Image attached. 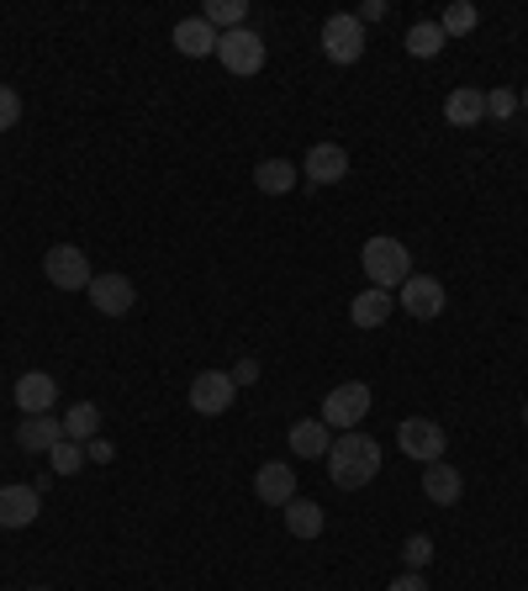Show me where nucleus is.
Segmentation results:
<instances>
[{
  "mask_svg": "<svg viewBox=\"0 0 528 591\" xmlns=\"http://www.w3.org/2000/svg\"><path fill=\"white\" fill-rule=\"evenodd\" d=\"M201 22L212 27L217 38H222V32H239V27L249 22V0H207Z\"/></svg>",
  "mask_w": 528,
  "mask_h": 591,
  "instance_id": "b1692460",
  "label": "nucleus"
},
{
  "mask_svg": "<svg viewBox=\"0 0 528 591\" xmlns=\"http://www.w3.org/2000/svg\"><path fill=\"white\" fill-rule=\"evenodd\" d=\"M444 122H450V127H481V122H486V91H476V85L450 91V101H444Z\"/></svg>",
  "mask_w": 528,
  "mask_h": 591,
  "instance_id": "a211bd4d",
  "label": "nucleus"
},
{
  "mask_svg": "<svg viewBox=\"0 0 528 591\" xmlns=\"http://www.w3.org/2000/svg\"><path fill=\"white\" fill-rule=\"evenodd\" d=\"M486 117L513 122V117H518V95H513V91H486Z\"/></svg>",
  "mask_w": 528,
  "mask_h": 591,
  "instance_id": "c85d7f7f",
  "label": "nucleus"
},
{
  "mask_svg": "<svg viewBox=\"0 0 528 591\" xmlns=\"http://www.w3.org/2000/svg\"><path fill=\"white\" fill-rule=\"evenodd\" d=\"M175 48L186 53V59H212L217 53V32L201 17H186V22H175Z\"/></svg>",
  "mask_w": 528,
  "mask_h": 591,
  "instance_id": "6ab92c4d",
  "label": "nucleus"
},
{
  "mask_svg": "<svg viewBox=\"0 0 528 591\" xmlns=\"http://www.w3.org/2000/svg\"><path fill=\"white\" fill-rule=\"evenodd\" d=\"M391 302H397L391 291H376V285H370V291H360V296L349 302V323H355V328H381L386 317H391Z\"/></svg>",
  "mask_w": 528,
  "mask_h": 591,
  "instance_id": "aec40b11",
  "label": "nucleus"
},
{
  "mask_svg": "<svg viewBox=\"0 0 528 591\" xmlns=\"http://www.w3.org/2000/svg\"><path fill=\"white\" fill-rule=\"evenodd\" d=\"M302 169H307L313 186H338V180L349 175V148H338V143H313Z\"/></svg>",
  "mask_w": 528,
  "mask_h": 591,
  "instance_id": "4468645a",
  "label": "nucleus"
},
{
  "mask_svg": "<svg viewBox=\"0 0 528 591\" xmlns=\"http://www.w3.org/2000/svg\"><path fill=\"white\" fill-rule=\"evenodd\" d=\"M460 492H465V475L455 471V465H423V497L433 502V507H455Z\"/></svg>",
  "mask_w": 528,
  "mask_h": 591,
  "instance_id": "f3484780",
  "label": "nucleus"
},
{
  "mask_svg": "<svg viewBox=\"0 0 528 591\" xmlns=\"http://www.w3.org/2000/svg\"><path fill=\"white\" fill-rule=\"evenodd\" d=\"M296 180H302V169L291 165V159H264V165L254 169V186H260L264 196H291Z\"/></svg>",
  "mask_w": 528,
  "mask_h": 591,
  "instance_id": "4be33fe9",
  "label": "nucleus"
},
{
  "mask_svg": "<svg viewBox=\"0 0 528 591\" xmlns=\"http://www.w3.org/2000/svg\"><path fill=\"white\" fill-rule=\"evenodd\" d=\"M233 402H239V386L228 370H201L191 380V412L201 418H222V412H233Z\"/></svg>",
  "mask_w": 528,
  "mask_h": 591,
  "instance_id": "6e6552de",
  "label": "nucleus"
},
{
  "mask_svg": "<svg viewBox=\"0 0 528 591\" xmlns=\"http://www.w3.org/2000/svg\"><path fill=\"white\" fill-rule=\"evenodd\" d=\"M444 43H450V38H444V27L439 22H412L408 27V53L412 59H439Z\"/></svg>",
  "mask_w": 528,
  "mask_h": 591,
  "instance_id": "393cba45",
  "label": "nucleus"
},
{
  "mask_svg": "<svg viewBox=\"0 0 528 591\" xmlns=\"http://www.w3.org/2000/svg\"><path fill=\"white\" fill-rule=\"evenodd\" d=\"M254 497H260L264 507H286V502L296 497V471L281 465V460H264L260 475H254Z\"/></svg>",
  "mask_w": 528,
  "mask_h": 591,
  "instance_id": "2eb2a0df",
  "label": "nucleus"
},
{
  "mask_svg": "<svg viewBox=\"0 0 528 591\" xmlns=\"http://www.w3.org/2000/svg\"><path fill=\"white\" fill-rule=\"evenodd\" d=\"M11 402H17V412H22V418L53 412V402H59V380H53L49 370H27V376L17 380V391H11Z\"/></svg>",
  "mask_w": 528,
  "mask_h": 591,
  "instance_id": "9b49d317",
  "label": "nucleus"
},
{
  "mask_svg": "<svg viewBox=\"0 0 528 591\" xmlns=\"http://www.w3.org/2000/svg\"><path fill=\"white\" fill-rule=\"evenodd\" d=\"M370 386L365 380H344V386H334L328 397H323V423L334 428V433H355V423H365L370 418Z\"/></svg>",
  "mask_w": 528,
  "mask_h": 591,
  "instance_id": "7ed1b4c3",
  "label": "nucleus"
},
{
  "mask_svg": "<svg viewBox=\"0 0 528 591\" xmlns=\"http://www.w3.org/2000/svg\"><path fill=\"white\" fill-rule=\"evenodd\" d=\"M17 122H22V95L11 85H0V133H11Z\"/></svg>",
  "mask_w": 528,
  "mask_h": 591,
  "instance_id": "c756f323",
  "label": "nucleus"
},
{
  "mask_svg": "<svg viewBox=\"0 0 528 591\" xmlns=\"http://www.w3.org/2000/svg\"><path fill=\"white\" fill-rule=\"evenodd\" d=\"M323 53L334 59V64H360L365 59V22L355 11H334L328 22H323Z\"/></svg>",
  "mask_w": 528,
  "mask_h": 591,
  "instance_id": "20e7f679",
  "label": "nucleus"
},
{
  "mask_svg": "<svg viewBox=\"0 0 528 591\" xmlns=\"http://www.w3.org/2000/svg\"><path fill=\"white\" fill-rule=\"evenodd\" d=\"M355 17H360L365 27H370V22H381V17H386V0H365V6L355 11Z\"/></svg>",
  "mask_w": 528,
  "mask_h": 591,
  "instance_id": "473e14b6",
  "label": "nucleus"
},
{
  "mask_svg": "<svg viewBox=\"0 0 528 591\" xmlns=\"http://www.w3.org/2000/svg\"><path fill=\"white\" fill-rule=\"evenodd\" d=\"M228 376H233V386H254V380H260V359H239Z\"/></svg>",
  "mask_w": 528,
  "mask_h": 591,
  "instance_id": "7c9ffc66",
  "label": "nucleus"
},
{
  "mask_svg": "<svg viewBox=\"0 0 528 591\" xmlns=\"http://www.w3.org/2000/svg\"><path fill=\"white\" fill-rule=\"evenodd\" d=\"M402 560H408V570H423L433 560V539L429 534H412L408 545H402Z\"/></svg>",
  "mask_w": 528,
  "mask_h": 591,
  "instance_id": "cd10ccee",
  "label": "nucleus"
},
{
  "mask_svg": "<svg viewBox=\"0 0 528 591\" xmlns=\"http://www.w3.org/2000/svg\"><path fill=\"white\" fill-rule=\"evenodd\" d=\"M360 270H365V281L376 285V291H402L412 275V254H408V243L402 238H370L360 249Z\"/></svg>",
  "mask_w": 528,
  "mask_h": 591,
  "instance_id": "f03ea898",
  "label": "nucleus"
},
{
  "mask_svg": "<svg viewBox=\"0 0 528 591\" xmlns=\"http://www.w3.org/2000/svg\"><path fill=\"white\" fill-rule=\"evenodd\" d=\"M59 444H64V418L38 412V418H22V423H17V450H27V454H53Z\"/></svg>",
  "mask_w": 528,
  "mask_h": 591,
  "instance_id": "f8f14e48",
  "label": "nucleus"
},
{
  "mask_svg": "<svg viewBox=\"0 0 528 591\" xmlns=\"http://www.w3.org/2000/svg\"><path fill=\"white\" fill-rule=\"evenodd\" d=\"M524 423H528V407H524Z\"/></svg>",
  "mask_w": 528,
  "mask_h": 591,
  "instance_id": "e433bc0d",
  "label": "nucleus"
},
{
  "mask_svg": "<svg viewBox=\"0 0 528 591\" xmlns=\"http://www.w3.org/2000/svg\"><path fill=\"white\" fill-rule=\"evenodd\" d=\"M291 454H302V460H328L334 450V428L323 423V418H302V423H291Z\"/></svg>",
  "mask_w": 528,
  "mask_h": 591,
  "instance_id": "dca6fc26",
  "label": "nucleus"
},
{
  "mask_svg": "<svg viewBox=\"0 0 528 591\" xmlns=\"http://www.w3.org/2000/svg\"><path fill=\"white\" fill-rule=\"evenodd\" d=\"M32 591H53V587H32Z\"/></svg>",
  "mask_w": 528,
  "mask_h": 591,
  "instance_id": "c9c22d12",
  "label": "nucleus"
},
{
  "mask_svg": "<svg viewBox=\"0 0 528 591\" xmlns=\"http://www.w3.org/2000/svg\"><path fill=\"white\" fill-rule=\"evenodd\" d=\"M386 591H429V581H423V570H408V576H397Z\"/></svg>",
  "mask_w": 528,
  "mask_h": 591,
  "instance_id": "2f4dec72",
  "label": "nucleus"
},
{
  "mask_svg": "<svg viewBox=\"0 0 528 591\" xmlns=\"http://www.w3.org/2000/svg\"><path fill=\"white\" fill-rule=\"evenodd\" d=\"M397 302H402V312H408V317H418V323H433V317L444 312V302H450V296H444V285L433 281V275H418V270H412L408 285L397 291Z\"/></svg>",
  "mask_w": 528,
  "mask_h": 591,
  "instance_id": "9d476101",
  "label": "nucleus"
},
{
  "mask_svg": "<svg viewBox=\"0 0 528 591\" xmlns=\"http://www.w3.org/2000/svg\"><path fill=\"white\" fill-rule=\"evenodd\" d=\"M217 59L228 74H260L264 70V38L254 27H239V32H222L217 38Z\"/></svg>",
  "mask_w": 528,
  "mask_h": 591,
  "instance_id": "423d86ee",
  "label": "nucleus"
},
{
  "mask_svg": "<svg viewBox=\"0 0 528 591\" xmlns=\"http://www.w3.org/2000/svg\"><path fill=\"white\" fill-rule=\"evenodd\" d=\"M43 275H49L59 291H91V260H85V249H74V243H53L49 254H43Z\"/></svg>",
  "mask_w": 528,
  "mask_h": 591,
  "instance_id": "0eeeda50",
  "label": "nucleus"
},
{
  "mask_svg": "<svg viewBox=\"0 0 528 591\" xmlns=\"http://www.w3.org/2000/svg\"><path fill=\"white\" fill-rule=\"evenodd\" d=\"M397 450L408 454V460H418V465H439L444 450H450V433L433 418H408V423L397 428Z\"/></svg>",
  "mask_w": 528,
  "mask_h": 591,
  "instance_id": "39448f33",
  "label": "nucleus"
},
{
  "mask_svg": "<svg viewBox=\"0 0 528 591\" xmlns=\"http://www.w3.org/2000/svg\"><path fill=\"white\" fill-rule=\"evenodd\" d=\"M96 428H101L96 402H74L70 412H64V439H70V444H96Z\"/></svg>",
  "mask_w": 528,
  "mask_h": 591,
  "instance_id": "5701e85b",
  "label": "nucleus"
},
{
  "mask_svg": "<svg viewBox=\"0 0 528 591\" xmlns=\"http://www.w3.org/2000/svg\"><path fill=\"white\" fill-rule=\"evenodd\" d=\"M49 460H53V475H80L85 471V444H70V439H64Z\"/></svg>",
  "mask_w": 528,
  "mask_h": 591,
  "instance_id": "bb28decb",
  "label": "nucleus"
},
{
  "mask_svg": "<svg viewBox=\"0 0 528 591\" xmlns=\"http://www.w3.org/2000/svg\"><path fill=\"white\" fill-rule=\"evenodd\" d=\"M43 513V502H38V486H0V528L11 534V528H32Z\"/></svg>",
  "mask_w": 528,
  "mask_h": 591,
  "instance_id": "ddd939ff",
  "label": "nucleus"
},
{
  "mask_svg": "<svg viewBox=\"0 0 528 591\" xmlns=\"http://www.w3.org/2000/svg\"><path fill=\"white\" fill-rule=\"evenodd\" d=\"M85 296H91V307H96L101 317H127V312L138 307V285L127 281V275H117V270H112V275H96Z\"/></svg>",
  "mask_w": 528,
  "mask_h": 591,
  "instance_id": "1a4fd4ad",
  "label": "nucleus"
},
{
  "mask_svg": "<svg viewBox=\"0 0 528 591\" xmlns=\"http://www.w3.org/2000/svg\"><path fill=\"white\" fill-rule=\"evenodd\" d=\"M85 460H112V444H101V439H96V444L85 450Z\"/></svg>",
  "mask_w": 528,
  "mask_h": 591,
  "instance_id": "72a5a7b5",
  "label": "nucleus"
},
{
  "mask_svg": "<svg viewBox=\"0 0 528 591\" xmlns=\"http://www.w3.org/2000/svg\"><path fill=\"white\" fill-rule=\"evenodd\" d=\"M524 112H528V91H524Z\"/></svg>",
  "mask_w": 528,
  "mask_h": 591,
  "instance_id": "f704fd0d",
  "label": "nucleus"
},
{
  "mask_svg": "<svg viewBox=\"0 0 528 591\" xmlns=\"http://www.w3.org/2000/svg\"><path fill=\"white\" fill-rule=\"evenodd\" d=\"M476 22H481V11L476 6H471V0H455V6H450V11H444V38H471V32H476Z\"/></svg>",
  "mask_w": 528,
  "mask_h": 591,
  "instance_id": "a878e982",
  "label": "nucleus"
},
{
  "mask_svg": "<svg viewBox=\"0 0 528 591\" xmlns=\"http://www.w3.org/2000/svg\"><path fill=\"white\" fill-rule=\"evenodd\" d=\"M381 475V444L370 433H334V450H328V481L338 492H360Z\"/></svg>",
  "mask_w": 528,
  "mask_h": 591,
  "instance_id": "f257e3e1",
  "label": "nucleus"
},
{
  "mask_svg": "<svg viewBox=\"0 0 528 591\" xmlns=\"http://www.w3.org/2000/svg\"><path fill=\"white\" fill-rule=\"evenodd\" d=\"M286 528L296 534V539H317V534L328 528V518H323V507H317L313 497H291L286 502Z\"/></svg>",
  "mask_w": 528,
  "mask_h": 591,
  "instance_id": "412c9836",
  "label": "nucleus"
}]
</instances>
